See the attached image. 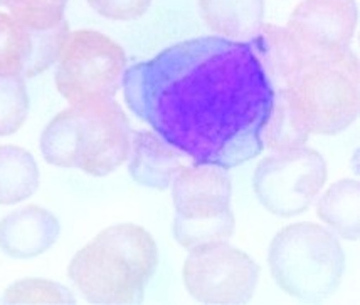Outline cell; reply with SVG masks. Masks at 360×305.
<instances>
[{
    "instance_id": "6da1fadb",
    "label": "cell",
    "mask_w": 360,
    "mask_h": 305,
    "mask_svg": "<svg viewBox=\"0 0 360 305\" xmlns=\"http://www.w3.org/2000/svg\"><path fill=\"white\" fill-rule=\"evenodd\" d=\"M128 107L195 165L229 170L263 151L274 89L251 42L199 37L123 72Z\"/></svg>"
},
{
    "instance_id": "7a4b0ae2",
    "label": "cell",
    "mask_w": 360,
    "mask_h": 305,
    "mask_svg": "<svg viewBox=\"0 0 360 305\" xmlns=\"http://www.w3.org/2000/svg\"><path fill=\"white\" fill-rule=\"evenodd\" d=\"M158 267V248L134 223L105 229L72 257L71 282L89 304H140Z\"/></svg>"
},
{
    "instance_id": "3957f363",
    "label": "cell",
    "mask_w": 360,
    "mask_h": 305,
    "mask_svg": "<svg viewBox=\"0 0 360 305\" xmlns=\"http://www.w3.org/2000/svg\"><path fill=\"white\" fill-rule=\"evenodd\" d=\"M131 128L115 100L71 104L46 126L41 151L47 163L105 176L130 156Z\"/></svg>"
},
{
    "instance_id": "277c9868",
    "label": "cell",
    "mask_w": 360,
    "mask_h": 305,
    "mask_svg": "<svg viewBox=\"0 0 360 305\" xmlns=\"http://www.w3.org/2000/svg\"><path fill=\"white\" fill-rule=\"evenodd\" d=\"M286 89L310 133L337 135L359 116V57L350 47L310 54L288 81Z\"/></svg>"
},
{
    "instance_id": "5b68a950",
    "label": "cell",
    "mask_w": 360,
    "mask_h": 305,
    "mask_svg": "<svg viewBox=\"0 0 360 305\" xmlns=\"http://www.w3.org/2000/svg\"><path fill=\"white\" fill-rule=\"evenodd\" d=\"M268 262L274 282L283 292L295 299L319 302L340 285L345 253L332 231L302 222L278 231Z\"/></svg>"
},
{
    "instance_id": "8992f818",
    "label": "cell",
    "mask_w": 360,
    "mask_h": 305,
    "mask_svg": "<svg viewBox=\"0 0 360 305\" xmlns=\"http://www.w3.org/2000/svg\"><path fill=\"white\" fill-rule=\"evenodd\" d=\"M56 69V88L70 104L113 100L122 84L127 54L113 39L81 29L68 34Z\"/></svg>"
},
{
    "instance_id": "52a82bcc",
    "label": "cell",
    "mask_w": 360,
    "mask_h": 305,
    "mask_svg": "<svg viewBox=\"0 0 360 305\" xmlns=\"http://www.w3.org/2000/svg\"><path fill=\"white\" fill-rule=\"evenodd\" d=\"M325 182L327 163L319 151L305 146L264 158L252 176L259 203L283 218L307 212Z\"/></svg>"
},
{
    "instance_id": "ba28073f",
    "label": "cell",
    "mask_w": 360,
    "mask_h": 305,
    "mask_svg": "<svg viewBox=\"0 0 360 305\" xmlns=\"http://www.w3.org/2000/svg\"><path fill=\"white\" fill-rule=\"evenodd\" d=\"M259 265L248 253L219 242L191 250L182 269L184 285L202 304H244L259 280Z\"/></svg>"
},
{
    "instance_id": "9c48e42d",
    "label": "cell",
    "mask_w": 360,
    "mask_h": 305,
    "mask_svg": "<svg viewBox=\"0 0 360 305\" xmlns=\"http://www.w3.org/2000/svg\"><path fill=\"white\" fill-rule=\"evenodd\" d=\"M357 20L355 0H302L286 29L310 54L332 53L350 46Z\"/></svg>"
},
{
    "instance_id": "30bf717a",
    "label": "cell",
    "mask_w": 360,
    "mask_h": 305,
    "mask_svg": "<svg viewBox=\"0 0 360 305\" xmlns=\"http://www.w3.org/2000/svg\"><path fill=\"white\" fill-rule=\"evenodd\" d=\"M70 27L66 20L44 32H34L0 12V72L34 77L58 61Z\"/></svg>"
},
{
    "instance_id": "8fae6325",
    "label": "cell",
    "mask_w": 360,
    "mask_h": 305,
    "mask_svg": "<svg viewBox=\"0 0 360 305\" xmlns=\"http://www.w3.org/2000/svg\"><path fill=\"white\" fill-rule=\"evenodd\" d=\"M175 215L205 220L231 210V179L214 165L182 166L172 183Z\"/></svg>"
},
{
    "instance_id": "7c38bea8",
    "label": "cell",
    "mask_w": 360,
    "mask_h": 305,
    "mask_svg": "<svg viewBox=\"0 0 360 305\" xmlns=\"http://www.w3.org/2000/svg\"><path fill=\"white\" fill-rule=\"evenodd\" d=\"M59 231L58 218L49 210L27 205L0 220V248L14 259H32L53 247Z\"/></svg>"
},
{
    "instance_id": "4fadbf2b",
    "label": "cell",
    "mask_w": 360,
    "mask_h": 305,
    "mask_svg": "<svg viewBox=\"0 0 360 305\" xmlns=\"http://www.w3.org/2000/svg\"><path fill=\"white\" fill-rule=\"evenodd\" d=\"M182 166L180 154L174 146L162 140L155 131L135 133L128 170L136 183L158 191L167 190Z\"/></svg>"
},
{
    "instance_id": "5bb4252c",
    "label": "cell",
    "mask_w": 360,
    "mask_h": 305,
    "mask_svg": "<svg viewBox=\"0 0 360 305\" xmlns=\"http://www.w3.org/2000/svg\"><path fill=\"white\" fill-rule=\"evenodd\" d=\"M250 42L269 83L271 86L278 83V88L273 89L286 88L297 69L310 55L288 29L271 24H263L259 32Z\"/></svg>"
},
{
    "instance_id": "9a60e30c",
    "label": "cell",
    "mask_w": 360,
    "mask_h": 305,
    "mask_svg": "<svg viewBox=\"0 0 360 305\" xmlns=\"http://www.w3.org/2000/svg\"><path fill=\"white\" fill-rule=\"evenodd\" d=\"M205 25L222 37L251 39L264 24L263 0H199Z\"/></svg>"
},
{
    "instance_id": "2e32d148",
    "label": "cell",
    "mask_w": 360,
    "mask_h": 305,
    "mask_svg": "<svg viewBox=\"0 0 360 305\" xmlns=\"http://www.w3.org/2000/svg\"><path fill=\"white\" fill-rule=\"evenodd\" d=\"M305 119L295 106L286 88L274 89L271 111L263 130V143L273 151H288L307 144L310 137Z\"/></svg>"
},
{
    "instance_id": "e0dca14e",
    "label": "cell",
    "mask_w": 360,
    "mask_h": 305,
    "mask_svg": "<svg viewBox=\"0 0 360 305\" xmlns=\"http://www.w3.org/2000/svg\"><path fill=\"white\" fill-rule=\"evenodd\" d=\"M39 187V168L27 149L0 146V205H15Z\"/></svg>"
},
{
    "instance_id": "ac0fdd59",
    "label": "cell",
    "mask_w": 360,
    "mask_h": 305,
    "mask_svg": "<svg viewBox=\"0 0 360 305\" xmlns=\"http://www.w3.org/2000/svg\"><path fill=\"white\" fill-rule=\"evenodd\" d=\"M359 196L355 179H340L325 191L316 205L320 220L352 242L359 238Z\"/></svg>"
},
{
    "instance_id": "d6986e66",
    "label": "cell",
    "mask_w": 360,
    "mask_h": 305,
    "mask_svg": "<svg viewBox=\"0 0 360 305\" xmlns=\"http://www.w3.org/2000/svg\"><path fill=\"white\" fill-rule=\"evenodd\" d=\"M234 215L226 212L214 218L205 220H187V218L175 215L174 237L186 250L205 247V245L226 242L234 231Z\"/></svg>"
},
{
    "instance_id": "ffe728a7",
    "label": "cell",
    "mask_w": 360,
    "mask_h": 305,
    "mask_svg": "<svg viewBox=\"0 0 360 305\" xmlns=\"http://www.w3.org/2000/svg\"><path fill=\"white\" fill-rule=\"evenodd\" d=\"M29 113L24 77L0 72V136H11L22 128Z\"/></svg>"
},
{
    "instance_id": "44dd1931",
    "label": "cell",
    "mask_w": 360,
    "mask_h": 305,
    "mask_svg": "<svg viewBox=\"0 0 360 305\" xmlns=\"http://www.w3.org/2000/svg\"><path fill=\"white\" fill-rule=\"evenodd\" d=\"M68 0H6V7L29 31L44 32L64 20Z\"/></svg>"
},
{
    "instance_id": "7402d4cb",
    "label": "cell",
    "mask_w": 360,
    "mask_h": 305,
    "mask_svg": "<svg viewBox=\"0 0 360 305\" xmlns=\"http://www.w3.org/2000/svg\"><path fill=\"white\" fill-rule=\"evenodd\" d=\"M6 304H75V295L61 283L44 278H24L4 294Z\"/></svg>"
},
{
    "instance_id": "603a6c76",
    "label": "cell",
    "mask_w": 360,
    "mask_h": 305,
    "mask_svg": "<svg viewBox=\"0 0 360 305\" xmlns=\"http://www.w3.org/2000/svg\"><path fill=\"white\" fill-rule=\"evenodd\" d=\"M98 14L111 20H135L148 11L152 0H88Z\"/></svg>"
},
{
    "instance_id": "cb8c5ba5",
    "label": "cell",
    "mask_w": 360,
    "mask_h": 305,
    "mask_svg": "<svg viewBox=\"0 0 360 305\" xmlns=\"http://www.w3.org/2000/svg\"><path fill=\"white\" fill-rule=\"evenodd\" d=\"M0 6H6V0H0Z\"/></svg>"
}]
</instances>
